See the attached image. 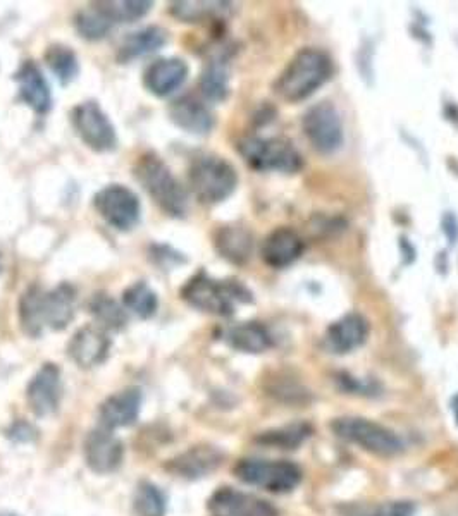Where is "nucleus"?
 <instances>
[{
	"label": "nucleus",
	"instance_id": "nucleus-1",
	"mask_svg": "<svg viewBox=\"0 0 458 516\" xmlns=\"http://www.w3.org/2000/svg\"><path fill=\"white\" fill-rule=\"evenodd\" d=\"M333 74V62L322 50L304 49L293 57L276 81V92L286 102H302Z\"/></svg>",
	"mask_w": 458,
	"mask_h": 516
},
{
	"label": "nucleus",
	"instance_id": "nucleus-2",
	"mask_svg": "<svg viewBox=\"0 0 458 516\" xmlns=\"http://www.w3.org/2000/svg\"><path fill=\"white\" fill-rule=\"evenodd\" d=\"M181 298L205 314L229 317L235 314L236 305L252 301V293L240 281H217L199 272L181 288Z\"/></svg>",
	"mask_w": 458,
	"mask_h": 516
},
{
	"label": "nucleus",
	"instance_id": "nucleus-3",
	"mask_svg": "<svg viewBox=\"0 0 458 516\" xmlns=\"http://www.w3.org/2000/svg\"><path fill=\"white\" fill-rule=\"evenodd\" d=\"M133 172L143 190L149 193V197L162 212L171 217H185L188 210L185 188L174 178L173 171L159 155H142Z\"/></svg>",
	"mask_w": 458,
	"mask_h": 516
},
{
	"label": "nucleus",
	"instance_id": "nucleus-4",
	"mask_svg": "<svg viewBox=\"0 0 458 516\" xmlns=\"http://www.w3.org/2000/svg\"><path fill=\"white\" fill-rule=\"evenodd\" d=\"M331 429L347 443L381 458H393L402 453L405 444L397 432L379 422L362 417H340L333 420Z\"/></svg>",
	"mask_w": 458,
	"mask_h": 516
},
{
	"label": "nucleus",
	"instance_id": "nucleus-5",
	"mask_svg": "<svg viewBox=\"0 0 458 516\" xmlns=\"http://www.w3.org/2000/svg\"><path fill=\"white\" fill-rule=\"evenodd\" d=\"M193 195L207 205L221 203L235 193L238 174L228 160L217 155H202L188 169Z\"/></svg>",
	"mask_w": 458,
	"mask_h": 516
},
{
	"label": "nucleus",
	"instance_id": "nucleus-6",
	"mask_svg": "<svg viewBox=\"0 0 458 516\" xmlns=\"http://www.w3.org/2000/svg\"><path fill=\"white\" fill-rule=\"evenodd\" d=\"M235 475L248 486L259 487L273 494H288L302 482V468L288 460L245 458L235 465Z\"/></svg>",
	"mask_w": 458,
	"mask_h": 516
},
{
	"label": "nucleus",
	"instance_id": "nucleus-7",
	"mask_svg": "<svg viewBox=\"0 0 458 516\" xmlns=\"http://www.w3.org/2000/svg\"><path fill=\"white\" fill-rule=\"evenodd\" d=\"M238 152L255 171L297 172L302 167V155L286 138L250 136L238 143Z\"/></svg>",
	"mask_w": 458,
	"mask_h": 516
},
{
	"label": "nucleus",
	"instance_id": "nucleus-8",
	"mask_svg": "<svg viewBox=\"0 0 458 516\" xmlns=\"http://www.w3.org/2000/svg\"><path fill=\"white\" fill-rule=\"evenodd\" d=\"M93 207L104 221L118 231L137 228L142 217V203L128 186L107 185L95 193Z\"/></svg>",
	"mask_w": 458,
	"mask_h": 516
},
{
	"label": "nucleus",
	"instance_id": "nucleus-9",
	"mask_svg": "<svg viewBox=\"0 0 458 516\" xmlns=\"http://www.w3.org/2000/svg\"><path fill=\"white\" fill-rule=\"evenodd\" d=\"M71 123L81 142L95 152H112L118 147L116 128L95 100L76 105L71 111Z\"/></svg>",
	"mask_w": 458,
	"mask_h": 516
},
{
	"label": "nucleus",
	"instance_id": "nucleus-10",
	"mask_svg": "<svg viewBox=\"0 0 458 516\" xmlns=\"http://www.w3.org/2000/svg\"><path fill=\"white\" fill-rule=\"evenodd\" d=\"M302 126L310 145L319 154H335L343 145V123L335 105L329 102L312 105L305 112Z\"/></svg>",
	"mask_w": 458,
	"mask_h": 516
},
{
	"label": "nucleus",
	"instance_id": "nucleus-11",
	"mask_svg": "<svg viewBox=\"0 0 458 516\" xmlns=\"http://www.w3.org/2000/svg\"><path fill=\"white\" fill-rule=\"evenodd\" d=\"M209 516H279L274 504L250 492L221 487L207 501Z\"/></svg>",
	"mask_w": 458,
	"mask_h": 516
},
{
	"label": "nucleus",
	"instance_id": "nucleus-12",
	"mask_svg": "<svg viewBox=\"0 0 458 516\" xmlns=\"http://www.w3.org/2000/svg\"><path fill=\"white\" fill-rule=\"evenodd\" d=\"M26 400L37 417H50L59 410L62 400V375L56 363H45L31 377Z\"/></svg>",
	"mask_w": 458,
	"mask_h": 516
},
{
	"label": "nucleus",
	"instance_id": "nucleus-13",
	"mask_svg": "<svg viewBox=\"0 0 458 516\" xmlns=\"http://www.w3.org/2000/svg\"><path fill=\"white\" fill-rule=\"evenodd\" d=\"M85 461L88 467L95 473H111L118 470L123 463L124 446L114 430L107 429L104 425H99L97 429L90 430L85 446Z\"/></svg>",
	"mask_w": 458,
	"mask_h": 516
},
{
	"label": "nucleus",
	"instance_id": "nucleus-14",
	"mask_svg": "<svg viewBox=\"0 0 458 516\" xmlns=\"http://www.w3.org/2000/svg\"><path fill=\"white\" fill-rule=\"evenodd\" d=\"M223 461L224 453L221 449L211 444H197L169 460L166 470L180 479L199 480L216 472Z\"/></svg>",
	"mask_w": 458,
	"mask_h": 516
},
{
	"label": "nucleus",
	"instance_id": "nucleus-15",
	"mask_svg": "<svg viewBox=\"0 0 458 516\" xmlns=\"http://www.w3.org/2000/svg\"><path fill=\"white\" fill-rule=\"evenodd\" d=\"M111 351V339L102 327L85 326L73 334L68 355L80 369H93L104 363Z\"/></svg>",
	"mask_w": 458,
	"mask_h": 516
},
{
	"label": "nucleus",
	"instance_id": "nucleus-16",
	"mask_svg": "<svg viewBox=\"0 0 458 516\" xmlns=\"http://www.w3.org/2000/svg\"><path fill=\"white\" fill-rule=\"evenodd\" d=\"M188 78V64L180 57H166L152 62L145 74L143 85L152 95L164 99L180 90Z\"/></svg>",
	"mask_w": 458,
	"mask_h": 516
},
{
	"label": "nucleus",
	"instance_id": "nucleus-17",
	"mask_svg": "<svg viewBox=\"0 0 458 516\" xmlns=\"http://www.w3.org/2000/svg\"><path fill=\"white\" fill-rule=\"evenodd\" d=\"M19 97L33 111L45 116L52 109V92L42 69L35 61H25L14 74Z\"/></svg>",
	"mask_w": 458,
	"mask_h": 516
},
{
	"label": "nucleus",
	"instance_id": "nucleus-18",
	"mask_svg": "<svg viewBox=\"0 0 458 516\" xmlns=\"http://www.w3.org/2000/svg\"><path fill=\"white\" fill-rule=\"evenodd\" d=\"M142 400V391L138 387H126L112 394L100 406V425L112 430L128 427L140 415Z\"/></svg>",
	"mask_w": 458,
	"mask_h": 516
},
{
	"label": "nucleus",
	"instance_id": "nucleus-19",
	"mask_svg": "<svg viewBox=\"0 0 458 516\" xmlns=\"http://www.w3.org/2000/svg\"><path fill=\"white\" fill-rule=\"evenodd\" d=\"M369 322L360 314H348L333 322L326 332V344L336 355H345L366 343Z\"/></svg>",
	"mask_w": 458,
	"mask_h": 516
},
{
	"label": "nucleus",
	"instance_id": "nucleus-20",
	"mask_svg": "<svg viewBox=\"0 0 458 516\" xmlns=\"http://www.w3.org/2000/svg\"><path fill=\"white\" fill-rule=\"evenodd\" d=\"M304 252V241L293 229L278 228L262 243V260L273 269H283L293 264Z\"/></svg>",
	"mask_w": 458,
	"mask_h": 516
},
{
	"label": "nucleus",
	"instance_id": "nucleus-21",
	"mask_svg": "<svg viewBox=\"0 0 458 516\" xmlns=\"http://www.w3.org/2000/svg\"><path fill=\"white\" fill-rule=\"evenodd\" d=\"M169 117L178 128L192 135H207L214 128V116L209 107L192 95L174 100L169 107Z\"/></svg>",
	"mask_w": 458,
	"mask_h": 516
},
{
	"label": "nucleus",
	"instance_id": "nucleus-22",
	"mask_svg": "<svg viewBox=\"0 0 458 516\" xmlns=\"http://www.w3.org/2000/svg\"><path fill=\"white\" fill-rule=\"evenodd\" d=\"M76 315V289L73 284L61 283L44 295L45 327L62 331L73 322Z\"/></svg>",
	"mask_w": 458,
	"mask_h": 516
},
{
	"label": "nucleus",
	"instance_id": "nucleus-23",
	"mask_svg": "<svg viewBox=\"0 0 458 516\" xmlns=\"http://www.w3.org/2000/svg\"><path fill=\"white\" fill-rule=\"evenodd\" d=\"M214 245L221 257L236 265L247 264L254 250V236L243 226H223L217 229Z\"/></svg>",
	"mask_w": 458,
	"mask_h": 516
},
{
	"label": "nucleus",
	"instance_id": "nucleus-24",
	"mask_svg": "<svg viewBox=\"0 0 458 516\" xmlns=\"http://www.w3.org/2000/svg\"><path fill=\"white\" fill-rule=\"evenodd\" d=\"M166 43H168V31L161 26H147L124 38V42L119 47L118 61L126 64L140 57L150 56L157 50H161Z\"/></svg>",
	"mask_w": 458,
	"mask_h": 516
},
{
	"label": "nucleus",
	"instance_id": "nucleus-25",
	"mask_svg": "<svg viewBox=\"0 0 458 516\" xmlns=\"http://www.w3.org/2000/svg\"><path fill=\"white\" fill-rule=\"evenodd\" d=\"M44 295L45 289L42 286L31 284L19 298V326L26 336L33 339L40 338L47 329L44 320Z\"/></svg>",
	"mask_w": 458,
	"mask_h": 516
},
{
	"label": "nucleus",
	"instance_id": "nucleus-26",
	"mask_svg": "<svg viewBox=\"0 0 458 516\" xmlns=\"http://www.w3.org/2000/svg\"><path fill=\"white\" fill-rule=\"evenodd\" d=\"M224 339L233 350L242 353H264L273 344L271 334L259 322H242L229 327Z\"/></svg>",
	"mask_w": 458,
	"mask_h": 516
},
{
	"label": "nucleus",
	"instance_id": "nucleus-27",
	"mask_svg": "<svg viewBox=\"0 0 458 516\" xmlns=\"http://www.w3.org/2000/svg\"><path fill=\"white\" fill-rule=\"evenodd\" d=\"M173 18L183 23H202L209 19L223 18L231 11L229 2H214V0H180L171 4Z\"/></svg>",
	"mask_w": 458,
	"mask_h": 516
},
{
	"label": "nucleus",
	"instance_id": "nucleus-28",
	"mask_svg": "<svg viewBox=\"0 0 458 516\" xmlns=\"http://www.w3.org/2000/svg\"><path fill=\"white\" fill-rule=\"evenodd\" d=\"M88 310L104 331H123L128 324L126 308L106 293L93 295L88 301Z\"/></svg>",
	"mask_w": 458,
	"mask_h": 516
},
{
	"label": "nucleus",
	"instance_id": "nucleus-29",
	"mask_svg": "<svg viewBox=\"0 0 458 516\" xmlns=\"http://www.w3.org/2000/svg\"><path fill=\"white\" fill-rule=\"evenodd\" d=\"M45 62L62 86L71 85L80 74V62L75 50L62 43H54L45 50Z\"/></svg>",
	"mask_w": 458,
	"mask_h": 516
},
{
	"label": "nucleus",
	"instance_id": "nucleus-30",
	"mask_svg": "<svg viewBox=\"0 0 458 516\" xmlns=\"http://www.w3.org/2000/svg\"><path fill=\"white\" fill-rule=\"evenodd\" d=\"M123 307L138 319L149 320L157 314L159 296L145 281H137L124 289Z\"/></svg>",
	"mask_w": 458,
	"mask_h": 516
},
{
	"label": "nucleus",
	"instance_id": "nucleus-31",
	"mask_svg": "<svg viewBox=\"0 0 458 516\" xmlns=\"http://www.w3.org/2000/svg\"><path fill=\"white\" fill-rule=\"evenodd\" d=\"M312 434V427L305 422L285 425L279 429L266 430L257 436V443L262 446H269L274 449H297L300 444H304Z\"/></svg>",
	"mask_w": 458,
	"mask_h": 516
},
{
	"label": "nucleus",
	"instance_id": "nucleus-32",
	"mask_svg": "<svg viewBox=\"0 0 458 516\" xmlns=\"http://www.w3.org/2000/svg\"><path fill=\"white\" fill-rule=\"evenodd\" d=\"M200 90L204 97L212 102H223L229 93L228 64L224 59H212L207 62L200 76Z\"/></svg>",
	"mask_w": 458,
	"mask_h": 516
},
{
	"label": "nucleus",
	"instance_id": "nucleus-33",
	"mask_svg": "<svg viewBox=\"0 0 458 516\" xmlns=\"http://www.w3.org/2000/svg\"><path fill=\"white\" fill-rule=\"evenodd\" d=\"M93 6L106 14L114 23H135L145 18L152 11L154 2L149 0H109V2H95Z\"/></svg>",
	"mask_w": 458,
	"mask_h": 516
},
{
	"label": "nucleus",
	"instance_id": "nucleus-34",
	"mask_svg": "<svg viewBox=\"0 0 458 516\" xmlns=\"http://www.w3.org/2000/svg\"><path fill=\"white\" fill-rule=\"evenodd\" d=\"M75 28L80 33V37L85 40L99 42L102 38H106L107 33L111 31L112 21L92 4L90 9H83L76 14Z\"/></svg>",
	"mask_w": 458,
	"mask_h": 516
},
{
	"label": "nucleus",
	"instance_id": "nucleus-35",
	"mask_svg": "<svg viewBox=\"0 0 458 516\" xmlns=\"http://www.w3.org/2000/svg\"><path fill=\"white\" fill-rule=\"evenodd\" d=\"M133 511L137 516L166 515V496L152 482H140L133 496Z\"/></svg>",
	"mask_w": 458,
	"mask_h": 516
},
{
	"label": "nucleus",
	"instance_id": "nucleus-36",
	"mask_svg": "<svg viewBox=\"0 0 458 516\" xmlns=\"http://www.w3.org/2000/svg\"><path fill=\"white\" fill-rule=\"evenodd\" d=\"M415 513V504L412 501H388L378 504L374 508H362L350 516H412Z\"/></svg>",
	"mask_w": 458,
	"mask_h": 516
},
{
	"label": "nucleus",
	"instance_id": "nucleus-37",
	"mask_svg": "<svg viewBox=\"0 0 458 516\" xmlns=\"http://www.w3.org/2000/svg\"><path fill=\"white\" fill-rule=\"evenodd\" d=\"M149 258L152 264L157 265L161 271H169L176 265L185 264L183 253L176 252L169 245H152L149 250Z\"/></svg>",
	"mask_w": 458,
	"mask_h": 516
},
{
	"label": "nucleus",
	"instance_id": "nucleus-38",
	"mask_svg": "<svg viewBox=\"0 0 458 516\" xmlns=\"http://www.w3.org/2000/svg\"><path fill=\"white\" fill-rule=\"evenodd\" d=\"M0 516H19L16 513H11V511H4V513H0Z\"/></svg>",
	"mask_w": 458,
	"mask_h": 516
},
{
	"label": "nucleus",
	"instance_id": "nucleus-39",
	"mask_svg": "<svg viewBox=\"0 0 458 516\" xmlns=\"http://www.w3.org/2000/svg\"><path fill=\"white\" fill-rule=\"evenodd\" d=\"M0 271H2V257H0Z\"/></svg>",
	"mask_w": 458,
	"mask_h": 516
}]
</instances>
